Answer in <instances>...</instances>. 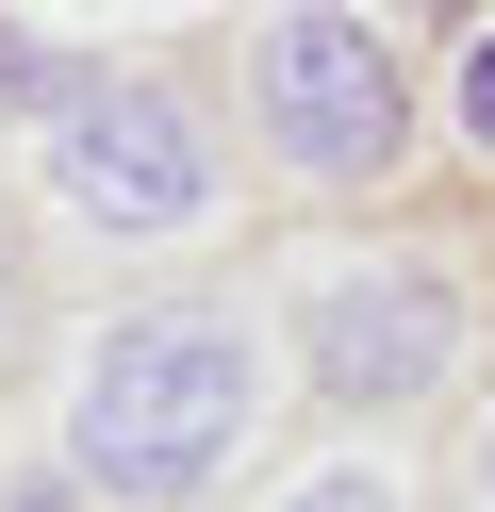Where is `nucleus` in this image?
Listing matches in <instances>:
<instances>
[{
	"label": "nucleus",
	"instance_id": "39448f33",
	"mask_svg": "<svg viewBox=\"0 0 495 512\" xmlns=\"http://www.w3.org/2000/svg\"><path fill=\"white\" fill-rule=\"evenodd\" d=\"M281 512H396V479H380V463H330V479H297Z\"/></svg>",
	"mask_w": 495,
	"mask_h": 512
},
{
	"label": "nucleus",
	"instance_id": "0eeeda50",
	"mask_svg": "<svg viewBox=\"0 0 495 512\" xmlns=\"http://www.w3.org/2000/svg\"><path fill=\"white\" fill-rule=\"evenodd\" d=\"M17 512H99V496H83L66 463H50V479H17Z\"/></svg>",
	"mask_w": 495,
	"mask_h": 512
},
{
	"label": "nucleus",
	"instance_id": "f257e3e1",
	"mask_svg": "<svg viewBox=\"0 0 495 512\" xmlns=\"http://www.w3.org/2000/svg\"><path fill=\"white\" fill-rule=\"evenodd\" d=\"M248 397L264 380H248L231 314H116L83 347V380H66V479L116 512H165L248 446Z\"/></svg>",
	"mask_w": 495,
	"mask_h": 512
},
{
	"label": "nucleus",
	"instance_id": "423d86ee",
	"mask_svg": "<svg viewBox=\"0 0 495 512\" xmlns=\"http://www.w3.org/2000/svg\"><path fill=\"white\" fill-rule=\"evenodd\" d=\"M462 133H479V149H495V34H479V50H462Z\"/></svg>",
	"mask_w": 495,
	"mask_h": 512
},
{
	"label": "nucleus",
	"instance_id": "7ed1b4c3",
	"mask_svg": "<svg viewBox=\"0 0 495 512\" xmlns=\"http://www.w3.org/2000/svg\"><path fill=\"white\" fill-rule=\"evenodd\" d=\"M50 199L83 232H182L215 199V149H198V116L165 83H66L50 100Z\"/></svg>",
	"mask_w": 495,
	"mask_h": 512
},
{
	"label": "nucleus",
	"instance_id": "20e7f679",
	"mask_svg": "<svg viewBox=\"0 0 495 512\" xmlns=\"http://www.w3.org/2000/svg\"><path fill=\"white\" fill-rule=\"evenodd\" d=\"M297 347H314L330 397H429V380L462 364V298H446V281H413V265H380V281H330Z\"/></svg>",
	"mask_w": 495,
	"mask_h": 512
},
{
	"label": "nucleus",
	"instance_id": "1a4fd4ad",
	"mask_svg": "<svg viewBox=\"0 0 495 512\" xmlns=\"http://www.w3.org/2000/svg\"><path fill=\"white\" fill-rule=\"evenodd\" d=\"M0 331H17V281H0Z\"/></svg>",
	"mask_w": 495,
	"mask_h": 512
},
{
	"label": "nucleus",
	"instance_id": "f03ea898",
	"mask_svg": "<svg viewBox=\"0 0 495 512\" xmlns=\"http://www.w3.org/2000/svg\"><path fill=\"white\" fill-rule=\"evenodd\" d=\"M248 116H264V149H281L297 182H380L396 149H413V83H396L380 17H347V0L264 17V50H248Z\"/></svg>",
	"mask_w": 495,
	"mask_h": 512
},
{
	"label": "nucleus",
	"instance_id": "6e6552de",
	"mask_svg": "<svg viewBox=\"0 0 495 512\" xmlns=\"http://www.w3.org/2000/svg\"><path fill=\"white\" fill-rule=\"evenodd\" d=\"M479 496H495V430H479Z\"/></svg>",
	"mask_w": 495,
	"mask_h": 512
}]
</instances>
